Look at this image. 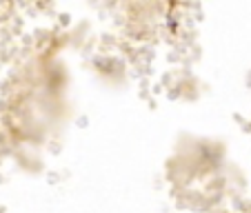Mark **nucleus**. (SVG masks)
<instances>
[]
</instances>
